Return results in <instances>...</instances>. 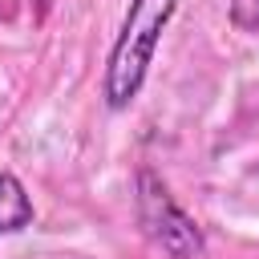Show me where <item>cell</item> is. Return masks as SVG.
I'll list each match as a JSON object with an SVG mask.
<instances>
[{
  "label": "cell",
  "mask_w": 259,
  "mask_h": 259,
  "mask_svg": "<svg viewBox=\"0 0 259 259\" xmlns=\"http://www.w3.org/2000/svg\"><path fill=\"white\" fill-rule=\"evenodd\" d=\"M174 8H178V0H130L125 20H121L117 40L105 61V77H101V97L109 109H125L142 93L154 49H158Z\"/></svg>",
  "instance_id": "6da1fadb"
},
{
  "label": "cell",
  "mask_w": 259,
  "mask_h": 259,
  "mask_svg": "<svg viewBox=\"0 0 259 259\" xmlns=\"http://www.w3.org/2000/svg\"><path fill=\"white\" fill-rule=\"evenodd\" d=\"M138 223L154 247H162L170 259H198L206 251L198 223L174 202L166 182L154 170H138Z\"/></svg>",
  "instance_id": "7a4b0ae2"
},
{
  "label": "cell",
  "mask_w": 259,
  "mask_h": 259,
  "mask_svg": "<svg viewBox=\"0 0 259 259\" xmlns=\"http://www.w3.org/2000/svg\"><path fill=\"white\" fill-rule=\"evenodd\" d=\"M32 198L24 190V182L8 170H0V235H16L32 223Z\"/></svg>",
  "instance_id": "3957f363"
},
{
  "label": "cell",
  "mask_w": 259,
  "mask_h": 259,
  "mask_svg": "<svg viewBox=\"0 0 259 259\" xmlns=\"http://www.w3.org/2000/svg\"><path fill=\"white\" fill-rule=\"evenodd\" d=\"M227 16L239 32H259V0H231Z\"/></svg>",
  "instance_id": "277c9868"
}]
</instances>
